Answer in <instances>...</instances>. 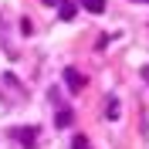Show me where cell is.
<instances>
[{
  "instance_id": "6da1fadb",
  "label": "cell",
  "mask_w": 149,
  "mask_h": 149,
  "mask_svg": "<svg viewBox=\"0 0 149 149\" xmlns=\"http://www.w3.org/2000/svg\"><path fill=\"white\" fill-rule=\"evenodd\" d=\"M10 136H14L17 142H24L27 149H34V146H37V136H41V129H37V125H24V129H14Z\"/></svg>"
},
{
  "instance_id": "7a4b0ae2",
  "label": "cell",
  "mask_w": 149,
  "mask_h": 149,
  "mask_svg": "<svg viewBox=\"0 0 149 149\" xmlns=\"http://www.w3.org/2000/svg\"><path fill=\"white\" fill-rule=\"evenodd\" d=\"M65 85H68V92H71V95L85 92V74L78 71V68H65Z\"/></svg>"
},
{
  "instance_id": "3957f363",
  "label": "cell",
  "mask_w": 149,
  "mask_h": 149,
  "mask_svg": "<svg viewBox=\"0 0 149 149\" xmlns=\"http://www.w3.org/2000/svg\"><path fill=\"white\" fill-rule=\"evenodd\" d=\"M71 122H74V112L68 109V105H58V112H54V125H58V129H68Z\"/></svg>"
},
{
  "instance_id": "277c9868",
  "label": "cell",
  "mask_w": 149,
  "mask_h": 149,
  "mask_svg": "<svg viewBox=\"0 0 149 149\" xmlns=\"http://www.w3.org/2000/svg\"><path fill=\"white\" fill-rule=\"evenodd\" d=\"M81 7L92 10V14H102V10H105V0H81Z\"/></svg>"
},
{
  "instance_id": "5b68a950",
  "label": "cell",
  "mask_w": 149,
  "mask_h": 149,
  "mask_svg": "<svg viewBox=\"0 0 149 149\" xmlns=\"http://www.w3.org/2000/svg\"><path fill=\"white\" fill-rule=\"evenodd\" d=\"M105 119H119V102H115V98L105 102Z\"/></svg>"
},
{
  "instance_id": "8992f818",
  "label": "cell",
  "mask_w": 149,
  "mask_h": 149,
  "mask_svg": "<svg viewBox=\"0 0 149 149\" xmlns=\"http://www.w3.org/2000/svg\"><path fill=\"white\" fill-rule=\"evenodd\" d=\"M71 149H92V146H88L85 136H74V139H71Z\"/></svg>"
},
{
  "instance_id": "52a82bcc",
  "label": "cell",
  "mask_w": 149,
  "mask_h": 149,
  "mask_svg": "<svg viewBox=\"0 0 149 149\" xmlns=\"http://www.w3.org/2000/svg\"><path fill=\"white\" fill-rule=\"evenodd\" d=\"M61 17H65V20H71V17H74V7H71V3H68V0H65V3H61Z\"/></svg>"
},
{
  "instance_id": "ba28073f",
  "label": "cell",
  "mask_w": 149,
  "mask_h": 149,
  "mask_svg": "<svg viewBox=\"0 0 149 149\" xmlns=\"http://www.w3.org/2000/svg\"><path fill=\"white\" fill-rule=\"evenodd\" d=\"M41 3H47V7H61L65 0H41Z\"/></svg>"
},
{
  "instance_id": "9c48e42d",
  "label": "cell",
  "mask_w": 149,
  "mask_h": 149,
  "mask_svg": "<svg viewBox=\"0 0 149 149\" xmlns=\"http://www.w3.org/2000/svg\"><path fill=\"white\" fill-rule=\"evenodd\" d=\"M146 3H149V0H146Z\"/></svg>"
}]
</instances>
